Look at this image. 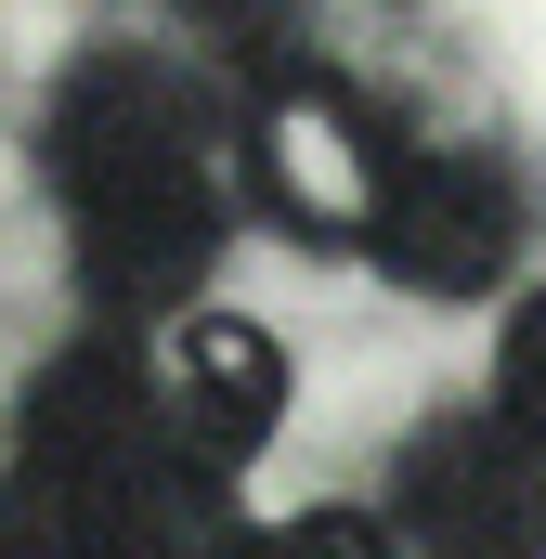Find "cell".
<instances>
[{"label": "cell", "instance_id": "1", "mask_svg": "<svg viewBox=\"0 0 546 559\" xmlns=\"http://www.w3.org/2000/svg\"><path fill=\"white\" fill-rule=\"evenodd\" d=\"M235 182H248V156H222L195 92L143 52H92L52 92V195H66L92 299H118V312H156L209 274Z\"/></svg>", "mask_w": 546, "mask_h": 559}, {"label": "cell", "instance_id": "2", "mask_svg": "<svg viewBox=\"0 0 546 559\" xmlns=\"http://www.w3.org/2000/svg\"><path fill=\"white\" fill-rule=\"evenodd\" d=\"M391 182H404V143L378 131V105L365 92H339L325 66H286L261 79V105H248V195H261L286 235H378V209H391Z\"/></svg>", "mask_w": 546, "mask_h": 559}, {"label": "cell", "instance_id": "6", "mask_svg": "<svg viewBox=\"0 0 546 559\" xmlns=\"http://www.w3.org/2000/svg\"><path fill=\"white\" fill-rule=\"evenodd\" d=\"M286 417V352H273L248 312H195L182 352H169V429L209 455V468H248Z\"/></svg>", "mask_w": 546, "mask_h": 559}, {"label": "cell", "instance_id": "4", "mask_svg": "<svg viewBox=\"0 0 546 559\" xmlns=\"http://www.w3.org/2000/svg\"><path fill=\"white\" fill-rule=\"evenodd\" d=\"M365 261H378L391 286H416V299H468V286H495L508 261H521V182H508V156H482V143L404 156V182H391Z\"/></svg>", "mask_w": 546, "mask_h": 559}, {"label": "cell", "instance_id": "3", "mask_svg": "<svg viewBox=\"0 0 546 559\" xmlns=\"http://www.w3.org/2000/svg\"><path fill=\"white\" fill-rule=\"evenodd\" d=\"M391 534L416 559H546V442L508 417H429L391 481Z\"/></svg>", "mask_w": 546, "mask_h": 559}, {"label": "cell", "instance_id": "5", "mask_svg": "<svg viewBox=\"0 0 546 559\" xmlns=\"http://www.w3.org/2000/svg\"><path fill=\"white\" fill-rule=\"evenodd\" d=\"M156 442H169V391L143 378L131 338H66V352L26 378V404H13V468H39V481L118 495Z\"/></svg>", "mask_w": 546, "mask_h": 559}, {"label": "cell", "instance_id": "8", "mask_svg": "<svg viewBox=\"0 0 546 559\" xmlns=\"http://www.w3.org/2000/svg\"><path fill=\"white\" fill-rule=\"evenodd\" d=\"M235 559H391V534L365 508H286L261 534H235Z\"/></svg>", "mask_w": 546, "mask_h": 559}, {"label": "cell", "instance_id": "7", "mask_svg": "<svg viewBox=\"0 0 546 559\" xmlns=\"http://www.w3.org/2000/svg\"><path fill=\"white\" fill-rule=\"evenodd\" d=\"M0 559H118V495L0 468Z\"/></svg>", "mask_w": 546, "mask_h": 559}, {"label": "cell", "instance_id": "9", "mask_svg": "<svg viewBox=\"0 0 546 559\" xmlns=\"http://www.w3.org/2000/svg\"><path fill=\"white\" fill-rule=\"evenodd\" d=\"M495 417L521 429V442H546V299H521V312H508V352H495Z\"/></svg>", "mask_w": 546, "mask_h": 559}]
</instances>
